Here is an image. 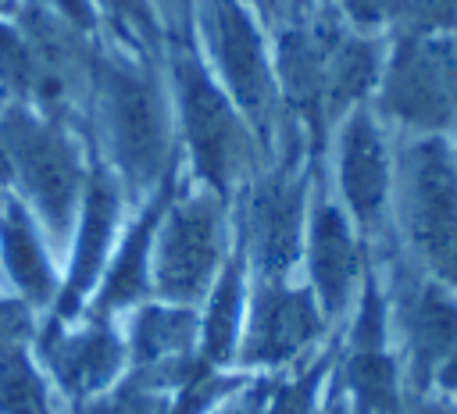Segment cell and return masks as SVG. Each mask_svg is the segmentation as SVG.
Segmentation results:
<instances>
[{"label": "cell", "mask_w": 457, "mask_h": 414, "mask_svg": "<svg viewBox=\"0 0 457 414\" xmlns=\"http://www.w3.org/2000/svg\"><path fill=\"white\" fill-rule=\"evenodd\" d=\"M89 93L107 168L129 193H146L175 164L164 89L146 61L93 46Z\"/></svg>", "instance_id": "cell-1"}, {"label": "cell", "mask_w": 457, "mask_h": 414, "mask_svg": "<svg viewBox=\"0 0 457 414\" xmlns=\"http://www.w3.org/2000/svg\"><path fill=\"white\" fill-rule=\"evenodd\" d=\"M168 64H171L182 136L189 143L193 168L207 182L211 193H218L221 200H232L236 186L246 182V175L261 164L264 153L253 132L246 128L243 114L211 82L193 43H171Z\"/></svg>", "instance_id": "cell-2"}, {"label": "cell", "mask_w": 457, "mask_h": 414, "mask_svg": "<svg viewBox=\"0 0 457 414\" xmlns=\"http://www.w3.org/2000/svg\"><path fill=\"white\" fill-rule=\"evenodd\" d=\"M207 43L218 61V71L243 111L246 125L253 128V139L261 153L271 150V143L282 136L286 146L300 139L296 121H282V96L278 82L271 75L261 29L243 11L239 0H207Z\"/></svg>", "instance_id": "cell-3"}, {"label": "cell", "mask_w": 457, "mask_h": 414, "mask_svg": "<svg viewBox=\"0 0 457 414\" xmlns=\"http://www.w3.org/2000/svg\"><path fill=\"white\" fill-rule=\"evenodd\" d=\"M0 146L7 150L14 182L29 193L39 218L61 243L68 236L82 186V164L71 132L54 118L32 114L25 104H11L0 114Z\"/></svg>", "instance_id": "cell-4"}, {"label": "cell", "mask_w": 457, "mask_h": 414, "mask_svg": "<svg viewBox=\"0 0 457 414\" xmlns=\"http://www.w3.org/2000/svg\"><path fill=\"white\" fill-rule=\"evenodd\" d=\"M378 111L414 128L418 136H443L457 125V39L450 36H400Z\"/></svg>", "instance_id": "cell-5"}, {"label": "cell", "mask_w": 457, "mask_h": 414, "mask_svg": "<svg viewBox=\"0 0 457 414\" xmlns=\"http://www.w3.org/2000/svg\"><path fill=\"white\" fill-rule=\"evenodd\" d=\"M225 203L218 193H175L161 228H157V250L150 257L154 286L161 296L193 303L207 293L214 264L221 257L225 239Z\"/></svg>", "instance_id": "cell-6"}, {"label": "cell", "mask_w": 457, "mask_h": 414, "mask_svg": "<svg viewBox=\"0 0 457 414\" xmlns=\"http://www.w3.org/2000/svg\"><path fill=\"white\" fill-rule=\"evenodd\" d=\"M303 139L286 146L257 182H250L239 246L250 250L261 282H282L286 271L300 257V232H303V200H307V171L300 168Z\"/></svg>", "instance_id": "cell-7"}, {"label": "cell", "mask_w": 457, "mask_h": 414, "mask_svg": "<svg viewBox=\"0 0 457 414\" xmlns=\"http://www.w3.org/2000/svg\"><path fill=\"white\" fill-rule=\"evenodd\" d=\"M400 221L421 257L457 232V161L443 136H414L403 146Z\"/></svg>", "instance_id": "cell-8"}, {"label": "cell", "mask_w": 457, "mask_h": 414, "mask_svg": "<svg viewBox=\"0 0 457 414\" xmlns=\"http://www.w3.org/2000/svg\"><path fill=\"white\" fill-rule=\"evenodd\" d=\"M343 21L332 4L311 11L307 21H296L278 32L275 50V82L296 125L307 128L314 150L325 136V64L328 50L343 39Z\"/></svg>", "instance_id": "cell-9"}, {"label": "cell", "mask_w": 457, "mask_h": 414, "mask_svg": "<svg viewBox=\"0 0 457 414\" xmlns=\"http://www.w3.org/2000/svg\"><path fill=\"white\" fill-rule=\"evenodd\" d=\"M339 189L368 239L389 236L393 164L386 136L368 107H353L339 136Z\"/></svg>", "instance_id": "cell-10"}, {"label": "cell", "mask_w": 457, "mask_h": 414, "mask_svg": "<svg viewBox=\"0 0 457 414\" xmlns=\"http://www.w3.org/2000/svg\"><path fill=\"white\" fill-rule=\"evenodd\" d=\"M118 203H121V189L114 182V171L107 168V161L96 157L89 175H86V203H82V221H79V243H75L68 286L57 296V321L75 314L82 296L93 289V282L100 275V264L107 257L114 221H118Z\"/></svg>", "instance_id": "cell-11"}, {"label": "cell", "mask_w": 457, "mask_h": 414, "mask_svg": "<svg viewBox=\"0 0 457 414\" xmlns=\"http://www.w3.org/2000/svg\"><path fill=\"white\" fill-rule=\"evenodd\" d=\"M321 328V318L314 310V300L307 289H289L286 282H261L246 360L282 364L293 353H300L303 343H311Z\"/></svg>", "instance_id": "cell-12"}, {"label": "cell", "mask_w": 457, "mask_h": 414, "mask_svg": "<svg viewBox=\"0 0 457 414\" xmlns=\"http://www.w3.org/2000/svg\"><path fill=\"white\" fill-rule=\"evenodd\" d=\"M179 193V161L164 171L161 178V189L150 196V203L143 207V214L136 218V225L129 228L111 271H107V282L100 289V300H96V314H107L114 307H129L136 303L146 289H150V257H154V236L161 228V218L171 203V196Z\"/></svg>", "instance_id": "cell-13"}, {"label": "cell", "mask_w": 457, "mask_h": 414, "mask_svg": "<svg viewBox=\"0 0 457 414\" xmlns=\"http://www.w3.org/2000/svg\"><path fill=\"white\" fill-rule=\"evenodd\" d=\"M357 264H361V246L353 243V228L346 214L336 203L318 200L311 221V278L328 314H339L346 307L357 282Z\"/></svg>", "instance_id": "cell-14"}, {"label": "cell", "mask_w": 457, "mask_h": 414, "mask_svg": "<svg viewBox=\"0 0 457 414\" xmlns=\"http://www.w3.org/2000/svg\"><path fill=\"white\" fill-rule=\"evenodd\" d=\"M43 353L50 357L61 385L68 393L82 396V393L100 389L118 371L121 343L111 335L107 325H96L75 339H57V318H54V325L46 328V339H43Z\"/></svg>", "instance_id": "cell-15"}, {"label": "cell", "mask_w": 457, "mask_h": 414, "mask_svg": "<svg viewBox=\"0 0 457 414\" xmlns=\"http://www.w3.org/2000/svg\"><path fill=\"white\" fill-rule=\"evenodd\" d=\"M407 325H411L414 371H418V382H425L428 371L457 350V300L439 282H421L411 293Z\"/></svg>", "instance_id": "cell-16"}, {"label": "cell", "mask_w": 457, "mask_h": 414, "mask_svg": "<svg viewBox=\"0 0 457 414\" xmlns=\"http://www.w3.org/2000/svg\"><path fill=\"white\" fill-rule=\"evenodd\" d=\"M382 75V43L343 36L325 64V121L353 111Z\"/></svg>", "instance_id": "cell-17"}, {"label": "cell", "mask_w": 457, "mask_h": 414, "mask_svg": "<svg viewBox=\"0 0 457 414\" xmlns=\"http://www.w3.org/2000/svg\"><path fill=\"white\" fill-rule=\"evenodd\" d=\"M0 246H4V261H7L11 278L32 300H50L54 271L46 264L43 243L36 236V225H32L29 211L18 200H11V196L0 203Z\"/></svg>", "instance_id": "cell-18"}, {"label": "cell", "mask_w": 457, "mask_h": 414, "mask_svg": "<svg viewBox=\"0 0 457 414\" xmlns=\"http://www.w3.org/2000/svg\"><path fill=\"white\" fill-rule=\"evenodd\" d=\"M196 318L189 307H143L132 328V353L139 368L179 357L193 339Z\"/></svg>", "instance_id": "cell-19"}, {"label": "cell", "mask_w": 457, "mask_h": 414, "mask_svg": "<svg viewBox=\"0 0 457 414\" xmlns=\"http://www.w3.org/2000/svg\"><path fill=\"white\" fill-rule=\"evenodd\" d=\"M243 246L236 250V257L225 264L214 293H211V307H207V325H204V364H221L232 353L236 343V328H239V303H243Z\"/></svg>", "instance_id": "cell-20"}, {"label": "cell", "mask_w": 457, "mask_h": 414, "mask_svg": "<svg viewBox=\"0 0 457 414\" xmlns=\"http://www.w3.org/2000/svg\"><path fill=\"white\" fill-rule=\"evenodd\" d=\"M0 414H50L46 389L18 346H0Z\"/></svg>", "instance_id": "cell-21"}, {"label": "cell", "mask_w": 457, "mask_h": 414, "mask_svg": "<svg viewBox=\"0 0 457 414\" xmlns=\"http://www.w3.org/2000/svg\"><path fill=\"white\" fill-rule=\"evenodd\" d=\"M100 4H104L107 18L114 21L121 43L139 50L143 61H150L161 46V25H157L150 0H100Z\"/></svg>", "instance_id": "cell-22"}, {"label": "cell", "mask_w": 457, "mask_h": 414, "mask_svg": "<svg viewBox=\"0 0 457 414\" xmlns=\"http://www.w3.org/2000/svg\"><path fill=\"white\" fill-rule=\"evenodd\" d=\"M0 86L18 100H32V86H36V61L32 50L25 43V36L14 25L0 21Z\"/></svg>", "instance_id": "cell-23"}, {"label": "cell", "mask_w": 457, "mask_h": 414, "mask_svg": "<svg viewBox=\"0 0 457 414\" xmlns=\"http://www.w3.org/2000/svg\"><path fill=\"white\" fill-rule=\"evenodd\" d=\"M396 18L407 36H439L457 29V0H396Z\"/></svg>", "instance_id": "cell-24"}, {"label": "cell", "mask_w": 457, "mask_h": 414, "mask_svg": "<svg viewBox=\"0 0 457 414\" xmlns=\"http://www.w3.org/2000/svg\"><path fill=\"white\" fill-rule=\"evenodd\" d=\"M382 335H386V303L378 300V289L368 278V289H364V300H361V314H357V325H353V346L357 350H378Z\"/></svg>", "instance_id": "cell-25"}, {"label": "cell", "mask_w": 457, "mask_h": 414, "mask_svg": "<svg viewBox=\"0 0 457 414\" xmlns=\"http://www.w3.org/2000/svg\"><path fill=\"white\" fill-rule=\"evenodd\" d=\"M86 414H164V403L154 396V389H143L139 382H129L118 396L93 403Z\"/></svg>", "instance_id": "cell-26"}, {"label": "cell", "mask_w": 457, "mask_h": 414, "mask_svg": "<svg viewBox=\"0 0 457 414\" xmlns=\"http://www.w3.org/2000/svg\"><path fill=\"white\" fill-rule=\"evenodd\" d=\"M339 11L357 25V29H378L396 14V0H336Z\"/></svg>", "instance_id": "cell-27"}, {"label": "cell", "mask_w": 457, "mask_h": 414, "mask_svg": "<svg viewBox=\"0 0 457 414\" xmlns=\"http://www.w3.org/2000/svg\"><path fill=\"white\" fill-rule=\"evenodd\" d=\"M154 14H161L171 43H189V0H150Z\"/></svg>", "instance_id": "cell-28"}, {"label": "cell", "mask_w": 457, "mask_h": 414, "mask_svg": "<svg viewBox=\"0 0 457 414\" xmlns=\"http://www.w3.org/2000/svg\"><path fill=\"white\" fill-rule=\"evenodd\" d=\"M50 11H57L68 25H75L79 32H89L96 25V14H93V4L89 0H43Z\"/></svg>", "instance_id": "cell-29"}, {"label": "cell", "mask_w": 457, "mask_h": 414, "mask_svg": "<svg viewBox=\"0 0 457 414\" xmlns=\"http://www.w3.org/2000/svg\"><path fill=\"white\" fill-rule=\"evenodd\" d=\"M250 4L261 7V14H264L268 21H275V25L286 21V0H250Z\"/></svg>", "instance_id": "cell-30"}, {"label": "cell", "mask_w": 457, "mask_h": 414, "mask_svg": "<svg viewBox=\"0 0 457 414\" xmlns=\"http://www.w3.org/2000/svg\"><path fill=\"white\" fill-rule=\"evenodd\" d=\"M264 407V389H257V393H250L243 403H236V407H228L225 414H257Z\"/></svg>", "instance_id": "cell-31"}, {"label": "cell", "mask_w": 457, "mask_h": 414, "mask_svg": "<svg viewBox=\"0 0 457 414\" xmlns=\"http://www.w3.org/2000/svg\"><path fill=\"white\" fill-rule=\"evenodd\" d=\"M325 414H346V410H343V403H332V407H328Z\"/></svg>", "instance_id": "cell-32"}, {"label": "cell", "mask_w": 457, "mask_h": 414, "mask_svg": "<svg viewBox=\"0 0 457 414\" xmlns=\"http://www.w3.org/2000/svg\"><path fill=\"white\" fill-rule=\"evenodd\" d=\"M0 4H4V0H0Z\"/></svg>", "instance_id": "cell-33"}]
</instances>
